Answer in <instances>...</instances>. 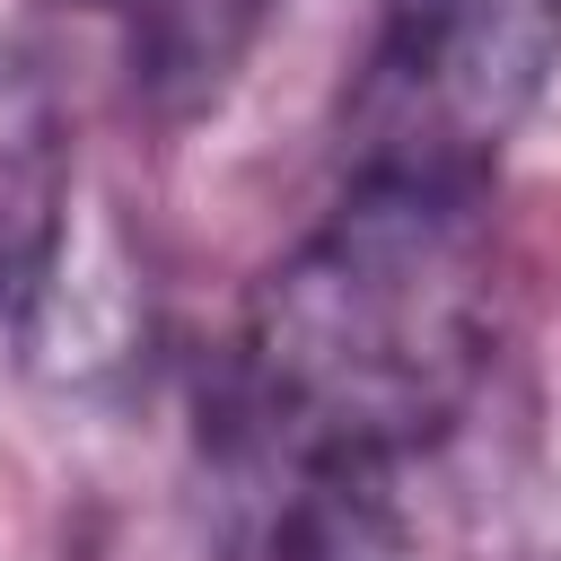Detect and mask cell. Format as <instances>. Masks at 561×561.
<instances>
[{"label":"cell","mask_w":561,"mask_h":561,"mask_svg":"<svg viewBox=\"0 0 561 561\" xmlns=\"http://www.w3.org/2000/svg\"><path fill=\"white\" fill-rule=\"evenodd\" d=\"M500 237L482 184L351 175L342 202L245 289L237 438L316 473L394 482L500 359Z\"/></svg>","instance_id":"6da1fadb"},{"label":"cell","mask_w":561,"mask_h":561,"mask_svg":"<svg viewBox=\"0 0 561 561\" xmlns=\"http://www.w3.org/2000/svg\"><path fill=\"white\" fill-rule=\"evenodd\" d=\"M561 70V0H377L351 131V175L482 184Z\"/></svg>","instance_id":"7a4b0ae2"},{"label":"cell","mask_w":561,"mask_h":561,"mask_svg":"<svg viewBox=\"0 0 561 561\" xmlns=\"http://www.w3.org/2000/svg\"><path fill=\"white\" fill-rule=\"evenodd\" d=\"M70 228V123L44 70L0 44V316H26L53 289Z\"/></svg>","instance_id":"3957f363"}]
</instances>
